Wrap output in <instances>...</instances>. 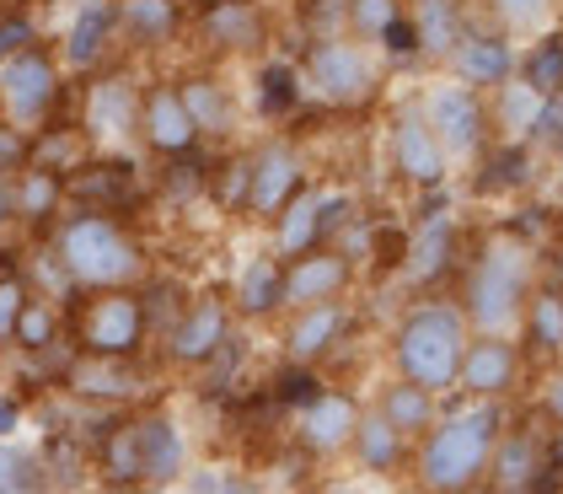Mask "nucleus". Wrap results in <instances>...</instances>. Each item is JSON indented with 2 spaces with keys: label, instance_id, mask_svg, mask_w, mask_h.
Segmentation results:
<instances>
[{
  "label": "nucleus",
  "instance_id": "nucleus-8",
  "mask_svg": "<svg viewBox=\"0 0 563 494\" xmlns=\"http://www.w3.org/2000/svg\"><path fill=\"white\" fill-rule=\"evenodd\" d=\"M354 221H360V194L354 188L306 183L268 226V253L274 259H301V253H317V248H333Z\"/></svg>",
  "mask_w": 563,
  "mask_h": 494
},
{
  "label": "nucleus",
  "instance_id": "nucleus-17",
  "mask_svg": "<svg viewBox=\"0 0 563 494\" xmlns=\"http://www.w3.org/2000/svg\"><path fill=\"white\" fill-rule=\"evenodd\" d=\"M537 371L526 365L516 339H494V333H473L467 355H462V371H456V393L473 398V404H505L520 408L526 398V382Z\"/></svg>",
  "mask_w": 563,
  "mask_h": 494
},
{
  "label": "nucleus",
  "instance_id": "nucleus-35",
  "mask_svg": "<svg viewBox=\"0 0 563 494\" xmlns=\"http://www.w3.org/2000/svg\"><path fill=\"white\" fill-rule=\"evenodd\" d=\"M365 404L376 408V414L387 419V425L402 436V441H408V447L430 430L434 414H440V398H434V393L413 387V382H397V376H382V382H376V393H371Z\"/></svg>",
  "mask_w": 563,
  "mask_h": 494
},
{
  "label": "nucleus",
  "instance_id": "nucleus-56",
  "mask_svg": "<svg viewBox=\"0 0 563 494\" xmlns=\"http://www.w3.org/2000/svg\"><path fill=\"white\" fill-rule=\"evenodd\" d=\"M22 430H27V398L0 387V441H22Z\"/></svg>",
  "mask_w": 563,
  "mask_h": 494
},
{
  "label": "nucleus",
  "instance_id": "nucleus-48",
  "mask_svg": "<svg viewBox=\"0 0 563 494\" xmlns=\"http://www.w3.org/2000/svg\"><path fill=\"white\" fill-rule=\"evenodd\" d=\"M296 22H301V44H311V39H339V33H349V0H301L296 6Z\"/></svg>",
  "mask_w": 563,
  "mask_h": 494
},
{
  "label": "nucleus",
  "instance_id": "nucleus-31",
  "mask_svg": "<svg viewBox=\"0 0 563 494\" xmlns=\"http://www.w3.org/2000/svg\"><path fill=\"white\" fill-rule=\"evenodd\" d=\"M408 457H413V447L391 430L387 419L371 404L360 408L354 441H349V451H344V462L360 473V484H397V479H408Z\"/></svg>",
  "mask_w": 563,
  "mask_h": 494
},
{
  "label": "nucleus",
  "instance_id": "nucleus-30",
  "mask_svg": "<svg viewBox=\"0 0 563 494\" xmlns=\"http://www.w3.org/2000/svg\"><path fill=\"white\" fill-rule=\"evenodd\" d=\"M247 81H253V87H247V108H253V119H263V124H290L296 113L311 108V102H306L301 65H296V54H285V48L258 54Z\"/></svg>",
  "mask_w": 563,
  "mask_h": 494
},
{
  "label": "nucleus",
  "instance_id": "nucleus-47",
  "mask_svg": "<svg viewBox=\"0 0 563 494\" xmlns=\"http://www.w3.org/2000/svg\"><path fill=\"white\" fill-rule=\"evenodd\" d=\"M0 494H54L44 457L27 441H0Z\"/></svg>",
  "mask_w": 563,
  "mask_h": 494
},
{
  "label": "nucleus",
  "instance_id": "nucleus-50",
  "mask_svg": "<svg viewBox=\"0 0 563 494\" xmlns=\"http://www.w3.org/2000/svg\"><path fill=\"white\" fill-rule=\"evenodd\" d=\"M542 162H553L563 151V97H548L542 102V113H537V124H531V140H526Z\"/></svg>",
  "mask_w": 563,
  "mask_h": 494
},
{
  "label": "nucleus",
  "instance_id": "nucleus-26",
  "mask_svg": "<svg viewBox=\"0 0 563 494\" xmlns=\"http://www.w3.org/2000/svg\"><path fill=\"white\" fill-rule=\"evenodd\" d=\"M119 48V17H113V0H76L70 17H65V33H59V70H76V76H97Z\"/></svg>",
  "mask_w": 563,
  "mask_h": 494
},
{
  "label": "nucleus",
  "instance_id": "nucleus-36",
  "mask_svg": "<svg viewBox=\"0 0 563 494\" xmlns=\"http://www.w3.org/2000/svg\"><path fill=\"white\" fill-rule=\"evenodd\" d=\"M5 199H11V221L48 226V231H54L59 210H65V178L38 173V167H22L16 178L5 183Z\"/></svg>",
  "mask_w": 563,
  "mask_h": 494
},
{
  "label": "nucleus",
  "instance_id": "nucleus-13",
  "mask_svg": "<svg viewBox=\"0 0 563 494\" xmlns=\"http://www.w3.org/2000/svg\"><path fill=\"white\" fill-rule=\"evenodd\" d=\"M134 124H140V81L134 70H113L102 65L81 87V108H76V130L91 145V156H113L134 140Z\"/></svg>",
  "mask_w": 563,
  "mask_h": 494
},
{
  "label": "nucleus",
  "instance_id": "nucleus-9",
  "mask_svg": "<svg viewBox=\"0 0 563 494\" xmlns=\"http://www.w3.org/2000/svg\"><path fill=\"white\" fill-rule=\"evenodd\" d=\"M467 242L473 231L462 226L456 210L445 216H413L408 221V242H402V259H397V290L413 301V296H445V285H456V274L467 264Z\"/></svg>",
  "mask_w": 563,
  "mask_h": 494
},
{
  "label": "nucleus",
  "instance_id": "nucleus-16",
  "mask_svg": "<svg viewBox=\"0 0 563 494\" xmlns=\"http://www.w3.org/2000/svg\"><path fill=\"white\" fill-rule=\"evenodd\" d=\"M360 408H365V398L354 387H344V382H333L317 404L290 419V451L301 457L306 468L344 462L349 441H354V425H360Z\"/></svg>",
  "mask_w": 563,
  "mask_h": 494
},
{
  "label": "nucleus",
  "instance_id": "nucleus-59",
  "mask_svg": "<svg viewBox=\"0 0 563 494\" xmlns=\"http://www.w3.org/2000/svg\"><path fill=\"white\" fill-rule=\"evenodd\" d=\"M311 494H371V490L354 479V484H311Z\"/></svg>",
  "mask_w": 563,
  "mask_h": 494
},
{
  "label": "nucleus",
  "instance_id": "nucleus-27",
  "mask_svg": "<svg viewBox=\"0 0 563 494\" xmlns=\"http://www.w3.org/2000/svg\"><path fill=\"white\" fill-rule=\"evenodd\" d=\"M360 285V264L339 248H317L301 259H285V312L317 307V301H349Z\"/></svg>",
  "mask_w": 563,
  "mask_h": 494
},
{
  "label": "nucleus",
  "instance_id": "nucleus-39",
  "mask_svg": "<svg viewBox=\"0 0 563 494\" xmlns=\"http://www.w3.org/2000/svg\"><path fill=\"white\" fill-rule=\"evenodd\" d=\"M563 226V210L559 205H548L542 194H531V199H516L499 221H494V237H505V242H516V248H531V253H542L553 237H559Z\"/></svg>",
  "mask_w": 563,
  "mask_h": 494
},
{
  "label": "nucleus",
  "instance_id": "nucleus-62",
  "mask_svg": "<svg viewBox=\"0 0 563 494\" xmlns=\"http://www.w3.org/2000/svg\"><path fill=\"white\" fill-rule=\"evenodd\" d=\"M473 494H494V490H473Z\"/></svg>",
  "mask_w": 563,
  "mask_h": 494
},
{
  "label": "nucleus",
  "instance_id": "nucleus-32",
  "mask_svg": "<svg viewBox=\"0 0 563 494\" xmlns=\"http://www.w3.org/2000/svg\"><path fill=\"white\" fill-rule=\"evenodd\" d=\"M402 11H408V22L419 33V48H424L430 70H445V59L456 54V44L477 22L473 0H402Z\"/></svg>",
  "mask_w": 563,
  "mask_h": 494
},
{
  "label": "nucleus",
  "instance_id": "nucleus-4",
  "mask_svg": "<svg viewBox=\"0 0 563 494\" xmlns=\"http://www.w3.org/2000/svg\"><path fill=\"white\" fill-rule=\"evenodd\" d=\"M48 248L59 259V270L70 274V285L81 296H102V290H134L145 285L151 259L145 242L130 231L119 216H91V210H70L48 231Z\"/></svg>",
  "mask_w": 563,
  "mask_h": 494
},
{
  "label": "nucleus",
  "instance_id": "nucleus-22",
  "mask_svg": "<svg viewBox=\"0 0 563 494\" xmlns=\"http://www.w3.org/2000/svg\"><path fill=\"white\" fill-rule=\"evenodd\" d=\"M542 178H548V162L531 145L488 140V151L467 167V194L483 205H516V199H531L542 188Z\"/></svg>",
  "mask_w": 563,
  "mask_h": 494
},
{
  "label": "nucleus",
  "instance_id": "nucleus-41",
  "mask_svg": "<svg viewBox=\"0 0 563 494\" xmlns=\"http://www.w3.org/2000/svg\"><path fill=\"white\" fill-rule=\"evenodd\" d=\"M516 81H526V87L537 91L542 102H548V97H563V22L520 44Z\"/></svg>",
  "mask_w": 563,
  "mask_h": 494
},
{
  "label": "nucleus",
  "instance_id": "nucleus-43",
  "mask_svg": "<svg viewBox=\"0 0 563 494\" xmlns=\"http://www.w3.org/2000/svg\"><path fill=\"white\" fill-rule=\"evenodd\" d=\"M247 376H253V328L236 322V333L220 344V355L199 371V393L205 398H231V393H242Z\"/></svg>",
  "mask_w": 563,
  "mask_h": 494
},
{
  "label": "nucleus",
  "instance_id": "nucleus-7",
  "mask_svg": "<svg viewBox=\"0 0 563 494\" xmlns=\"http://www.w3.org/2000/svg\"><path fill=\"white\" fill-rule=\"evenodd\" d=\"M65 333H70L76 355H87V360H140L151 350V322H145L140 290L81 296L65 312Z\"/></svg>",
  "mask_w": 563,
  "mask_h": 494
},
{
  "label": "nucleus",
  "instance_id": "nucleus-40",
  "mask_svg": "<svg viewBox=\"0 0 563 494\" xmlns=\"http://www.w3.org/2000/svg\"><path fill=\"white\" fill-rule=\"evenodd\" d=\"M333 387V376L328 371H317V365H296V360H279L274 371H268V382H263V398L274 404V414H301L311 408L322 393Z\"/></svg>",
  "mask_w": 563,
  "mask_h": 494
},
{
  "label": "nucleus",
  "instance_id": "nucleus-63",
  "mask_svg": "<svg viewBox=\"0 0 563 494\" xmlns=\"http://www.w3.org/2000/svg\"><path fill=\"white\" fill-rule=\"evenodd\" d=\"M0 124H5V119H0Z\"/></svg>",
  "mask_w": 563,
  "mask_h": 494
},
{
  "label": "nucleus",
  "instance_id": "nucleus-6",
  "mask_svg": "<svg viewBox=\"0 0 563 494\" xmlns=\"http://www.w3.org/2000/svg\"><path fill=\"white\" fill-rule=\"evenodd\" d=\"M413 97H419V113H424V124H430L445 167H451V173H467L477 156L488 151V140H494L483 91L451 81L445 70H430V76L413 87Z\"/></svg>",
  "mask_w": 563,
  "mask_h": 494
},
{
  "label": "nucleus",
  "instance_id": "nucleus-42",
  "mask_svg": "<svg viewBox=\"0 0 563 494\" xmlns=\"http://www.w3.org/2000/svg\"><path fill=\"white\" fill-rule=\"evenodd\" d=\"M483 102H488V130H494V140H516V145L531 140V124L542 113V97L526 87V81H505L499 91H488Z\"/></svg>",
  "mask_w": 563,
  "mask_h": 494
},
{
  "label": "nucleus",
  "instance_id": "nucleus-24",
  "mask_svg": "<svg viewBox=\"0 0 563 494\" xmlns=\"http://www.w3.org/2000/svg\"><path fill=\"white\" fill-rule=\"evenodd\" d=\"M134 140H140L151 156H162V162L199 151V130H194V119H188V108H183V97H177L173 76L140 87V124H134Z\"/></svg>",
  "mask_w": 563,
  "mask_h": 494
},
{
  "label": "nucleus",
  "instance_id": "nucleus-51",
  "mask_svg": "<svg viewBox=\"0 0 563 494\" xmlns=\"http://www.w3.org/2000/svg\"><path fill=\"white\" fill-rule=\"evenodd\" d=\"M27 279L16 270H0V350H11V333H16V317L27 307Z\"/></svg>",
  "mask_w": 563,
  "mask_h": 494
},
{
  "label": "nucleus",
  "instance_id": "nucleus-10",
  "mask_svg": "<svg viewBox=\"0 0 563 494\" xmlns=\"http://www.w3.org/2000/svg\"><path fill=\"white\" fill-rule=\"evenodd\" d=\"M183 39H194L205 65L258 59L274 44V11L263 0H210V6L188 11V33Z\"/></svg>",
  "mask_w": 563,
  "mask_h": 494
},
{
  "label": "nucleus",
  "instance_id": "nucleus-19",
  "mask_svg": "<svg viewBox=\"0 0 563 494\" xmlns=\"http://www.w3.org/2000/svg\"><path fill=\"white\" fill-rule=\"evenodd\" d=\"M253 151V194H247V221L258 226H274V216L301 194L306 183H311V162H306L301 140L290 135V130H279V135H263L258 145H247Z\"/></svg>",
  "mask_w": 563,
  "mask_h": 494
},
{
  "label": "nucleus",
  "instance_id": "nucleus-55",
  "mask_svg": "<svg viewBox=\"0 0 563 494\" xmlns=\"http://www.w3.org/2000/svg\"><path fill=\"white\" fill-rule=\"evenodd\" d=\"M537 285H542V290H553V296L563 301V226H559V237L537 253Z\"/></svg>",
  "mask_w": 563,
  "mask_h": 494
},
{
  "label": "nucleus",
  "instance_id": "nucleus-29",
  "mask_svg": "<svg viewBox=\"0 0 563 494\" xmlns=\"http://www.w3.org/2000/svg\"><path fill=\"white\" fill-rule=\"evenodd\" d=\"M134 365H140V360H87V355H76L65 371H59V382H65L70 398L91 404L97 414H130V404L145 393V376H140Z\"/></svg>",
  "mask_w": 563,
  "mask_h": 494
},
{
  "label": "nucleus",
  "instance_id": "nucleus-21",
  "mask_svg": "<svg viewBox=\"0 0 563 494\" xmlns=\"http://www.w3.org/2000/svg\"><path fill=\"white\" fill-rule=\"evenodd\" d=\"M542 479H553L542 419H537V414H526V408H516V414H510V425H505V436H499V447H494V457H488V479H483V490L531 494Z\"/></svg>",
  "mask_w": 563,
  "mask_h": 494
},
{
  "label": "nucleus",
  "instance_id": "nucleus-46",
  "mask_svg": "<svg viewBox=\"0 0 563 494\" xmlns=\"http://www.w3.org/2000/svg\"><path fill=\"white\" fill-rule=\"evenodd\" d=\"M210 151L199 145V151H188V156H173V162H162V173H156V188L173 199V205H194V199H205V188H210Z\"/></svg>",
  "mask_w": 563,
  "mask_h": 494
},
{
  "label": "nucleus",
  "instance_id": "nucleus-14",
  "mask_svg": "<svg viewBox=\"0 0 563 494\" xmlns=\"http://www.w3.org/2000/svg\"><path fill=\"white\" fill-rule=\"evenodd\" d=\"M130 441H134V468H140V494L173 490L183 473L194 468V436L173 408L151 404L130 408Z\"/></svg>",
  "mask_w": 563,
  "mask_h": 494
},
{
  "label": "nucleus",
  "instance_id": "nucleus-44",
  "mask_svg": "<svg viewBox=\"0 0 563 494\" xmlns=\"http://www.w3.org/2000/svg\"><path fill=\"white\" fill-rule=\"evenodd\" d=\"M59 344H65V307H54L44 296H27V307L16 317V333H11V350L44 360V355H54Z\"/></svg>",
  "mask_w": 563,
  "mask_h": 494
},
{
  "label": "nucleus",
  "instance_id": "nucleus-11",
  "mask_svg": "<svg viewBox=\"0 0 563 494\" xmlns=\"http://www.w3.org/2000/svg\"><path fill=\"white\" fill-rule=\"evenodd\" d=\"M59 102H65V70L48 44L22 48L0 65V119L11 130H22V135L44 130Z\"/></svg>",
  "mask_w": 563,
  "mask_h": 494
},
{
  "label": "nucleus",
  "instance_id": "nucleus-57",
  "mask_svg": "<svg viewBox=\"0 0 563 494\" xmlns=\"http://www.w3.org/2000/svg\"><path fill=\"white\" fill-rule=\"evenodd\" d=\"M216 494H279V490L268 479H258V473H247V468H225Z\"/></svg>",
  "mask_w": 563,
  "mask_h": 494
},
{
  "label": "nucleus",
  "instance_id": "nucleus-52",
  "mask_svg": "<svg viewBox=\"0 0 563 494\" xmlns=\"http://www.w3.org/2000/svg\"><path fill=\"white\" fill-rule=\"evenodd\" d=\"M531 382H537V393H531V414H537L542 425H563V365L537 371Z\"/></svg>",
  "mask_w": 563,
  "mask_h": 494
},
{
  "label": "nucleus",
  "instance_id": "nucleus-18",
  "mask_svg": "<svg viewBox=\"0 0 563 494\" xmlns=\"http://www.w3.org/2000/svg\"><path fill=\"white\" fill-rule=\"evenodd\" d=\"M360 328L354 301H317V307H296L279 317V355L296 365H317L333 371L339 355L349 350V333Z\"/></svg>",
  "mask_w": 563,
  "mask_h": 494
},
{
  "label": "nucleus",
  "instance_id": "nucleus-38",
  "mask_svg": "<svg viewBox=\"0 0 563 494\" xmlns=\"http://www.w3.org/2000/svg\"><path fill=\"white\" fill-rule=\"evenodd\" d=\"M247 194H253V151L247 145H225L210 162V188L205 199L220 216H247Z\"/></svg>",
  "mask_w": 563,
  "mask_h": 494
},
{
  "label": "nucleus",
  "instance_id": "nucleus-28",
  "mask_svg": "<svg viewBox=\"0 0 563 494\" xmlns=\"http://www.w3.org/2000/svg\"><path fill=\"white\" fill-rule=\"evenodd\" d=\"M225 301H231V317H236L242 328L279 322V317H285V259H274L268 248L247 253V259L236 264V274H231Z\"/></svg>",
  "mask_w": 563,
  "mask_h": 494
},
{
  "label": "nucleus",
  "instance_id": "nucleus-15",
  "mask_svg": "<svg viewBox=\"0 0 563 494\" xmlns=\"http://www.w3.org/2000/svg\"><path fill=\"white\" fill-rule=\"evenodd\" d=\"M382 145H387V173L402 188H434V183H451V167H445V156H440V145H434L430 124H424V113H419V97L408 91V97H397L387 108V130H382Z\"/></svg>",
  "mask_w": 563,
  "mask_h": 494
},
{
  "label": "nucleus",
  "instance_id": "nucleus-12",
  "mask_svg": "<svg viewBox=\"0 0 563 494\" xmlns=\"http://www.w3.org/2000/svg\"><path fill=\"white\" fill-rule=\"evenodd\" d=\"M236 333V317H231V301H225V290H188V301H183V312L173 317V328L156 339V350L167 360V371H205L210 360L220 355V344Z\"/></svg>",
  "mask_w": 563,
  "mask_h": 494
},
{
  "label": "nucleus",
  "instance_id": "nucleus-37",
  "mask_svg": "<svg viewBox=\"0 0 563 494\" xmlns=\"http://www.w3.org/2000/svg\"><path fill=\"white\" fill-rule=\"evenodd\" d=\"M477 22H488V28H499L505 39L526 44V39L559 28L563 0H483V6H477Z\"/></svg>",
  "mask_w": 563,
  "mask_h": 494
},
{
  "label": "nucleus",
  "instance_id": "nucleus-53",
  "mask_svg": "<svg viewBox=\"0 0 563 494\" xmlns=\"http://www.w3.org/2000/svg\"><path fill=\"white\" fill-rule=\"evenodd\" d=\"M33 44H44V39H38V22H33L27 11H5V17H0V65Z\"/></svg>",
  "mask_w": 563,
  "mask_h": 494
},
{
  "label": "nucleus",
  "instance_id": "nucleus-45",
  "mask_svg": "<svg viewBox=\"0 0 563 494\" xmlns=\"http://www.w3.org/2000/svg\"><path fill=\"white\" fill-rule=\"evenodd\" d=\"M371 54L382 59L387 76H419V70H430V65H424V48H419V33H413V22H408V11H397L387 28H382V39L371 44Z\"/></svg>",
  "mask_w": 563,
  "mask_h": 494
},
{
  "label": "nucleus",
  "instance_id": "nucleus-33",
  "mask_svg": "<svg viewBox=\"0 0 563 494\" xmlns=\"http://www.w3.org/2000/svg\"><path fill=\"white\" fill-rule=\"evenodd\" d=\"M113 17H119V44L140 54H156L188 33V11L177 0H113Z\"/></svg>",
  "mask_w": 563,
  "mask_h": 494
},
{
  "label": "nucleus",
  "instance_id": "nucleus-60",
  "mask_svg": "<svg viewBox=\"0 0 563 494\" xmlns=\"http://www.w3.org/2000/svg\"><path fill=\"white\" fill-rule=\"evenodd\" d=\"M11 226V199H5V183H0V231Z\"/></svg>",
  "mask_w": 563,
  "mask_h": 494
},
{
  "label": "nucleus",
  "instance_id": "nucleus-3",
  "mask_svg": "<svg viewBox=\"0 0 563 494\" xmlns=\"http://www.w3.org/2000/svg\"><path fill=\"white\" fill-rule=\"evenodd\" d=\"M531 290H537V253L488 231V237H473V242H467V264H462L456 285H451L445 296L456 301V312L467 317L473 333L516 339Z\"/></svg>",
  "mask_w": 563,
  "mask_h": 494
},
{
  "label": "nucleus",
  "instance_id": "nucleus-2",
  "mask_svg": "<svg viewBox=\"0 0 563 494\" xmlns=\"http://www.w3.org/2000/svg\"><path fill=\"white\" fill-rule=\"evenodd\" d=\"M467 344H473V328H467V317L456 312L451 296H413L391 317L382 360H387V376L413 382V387H424L434 398H451Z\"/></svg>",
  "mask_w": 563,
  "mask_h": 494
},
{
  "label": "nucleus",
  "instance_id": "nucleus-61",
  "mask_svg": "<svg viewBox=\"0 0 563 494\" xmlns=\"http://www.w3.org/2000/svg\"><path fill=\"white\" fill-rule=\"evenodd\" d=\"M177 6H183V11H199V6H210V0H177Z\"/></svg>",
  "mask_w": 563,
  "mask_h": 494
},
{
  "label": "nucleus",
  "instance_id": "nucleus-5",
  "mask_svg": "<svg viewBox=\"0 0 563 494\" xmlns=\"http://www.w3.org/2000/svg\"><path fill=\"white\" fill-rule=\"evenodd\" d=\"M301 65V81H306V102H317L322 113H371L382 97H387V70L382 59L371 54V44L360 39H311L296 54Z\"/></svg>",
  "mask_w": 563,
  "mask_h": 494
},
{
  "label": "nucleus",
  "instance_id": "nucleus-23",
  "mask_svg": "<svg viewBox=\"0 0 563 494\" xmlns=\"http://www.w3.org/2000/svg\"><path fill=\"white\" fill-rule=\"evenodd\" d=\"M145 183H140V167L130 156H87L70 178H65V205L76 210H91V216H130L140 205Z\"/></svg>",
  "mask_w": 563,
  "mask_h": 494
},
{
  "label": "nucleus",
  "instance_id": "nucleus-54",
  "mask_svg": "<svg viewBox=\"0 0 563 494\" xmlns=\"http://www.w3.org/2000/svg\"><path fill=\"white\" fill-rule=\"evenodd\" d=\"M27 151H33V135L0 124V183H11L22 167H27Z\"/></svg>",
  "mask_w": 563,
  "mask_h": 494
},
{
  "label": "nucleus",
  "instance_id": "nucleus-49",
  "mask_svg": "<svg viewBox=\"0 0 563 494\" xmlns=\"http://www.w3.org/2000/svg\"><path fill=\"white\" fill-rule=\"evenodd\" d=\"M397 11H402V0H349V39L376 44L382 28H387Z\"/></svg>",
  "mask_w": 563,
  "mask_h": 494
},
{
  "label": "nucleus",
  "instance_id": "nucleus-1",
  "mask_svg": "<svg viewBox=\"0 0 563 494\" xmlns=\"http://www.w3.org/2000/svg\"><path fill=\"white\" fill-rule=\"evenodd\" d=\"M516 408L505 404H473L462 393L440 398L434 425L413 441L408 457V490L413 494H473L488 479V457L499 447L505 425Z\"/></svg>",
  "mask_w": 563,
  "mask_h": 494
},
{
  "label": "nucleus",
  "instance_id": "nucleus-25",
  "mask_svg": "<svg viewBox=\"0 0 563 494\" xmlns=\"http://www.w3.org/2000/svg\"><path fill=\"white\" fill-rule=\"evenodd\" d=\"M516 65H520L516 39H505V33L488 28V22H473L467 39L456 44V54L445 59V76L488 97V91H499L505 81H516Z\"/></svg>",
  "mask_w": 563,
  "mask_h": 494
},
{
  "label": "nucleus",
  "instance_id": "nucleus-20",
  "mask_svg": "<svg viewBox=\"0 0 563 494\" xmlns=\"http://www.w3.org/2000/svg\"><path fill=\"white\" fill-rule=\"evenodd\" d=\"M177 97L199 130V145H236L242 140V91L225 81L220 65H194V70H177L173 76Z\"/></svg>",
  "mask_w": 563,
  "mask_h": 494
},
{
  "label": "nucleus",
  "instance_id": "nucleus-34",
  "mask_svg": "<svg viewBox=\"0 0 563 494\" xmlns=\"http://www.w3.org/2000/svg\"><path fill=\"white\" fill-rule=\"evenodd\" d=\"M516 344L531 371H548V365H563V301L553 290H531L526 312H520V328H516Z\"/></svg>",
  "mask_w": 563,
  "mask_h": 494
},
{
  "label": "nucleus",
  "instance_id": "nucleus-58",
  "mask_svg": "<svg viewBox=\"0 0 563 494\" xmlns=\"http://www.w3.org/2000/svg\"><path fill=\"white\" fill-rule=\"evenodd\" d=\"M542 436H548V468L563 479V425H542Z\"/></svg>",
  "mask_w": 563,
  "mask_h": 494
}]
</instances>
